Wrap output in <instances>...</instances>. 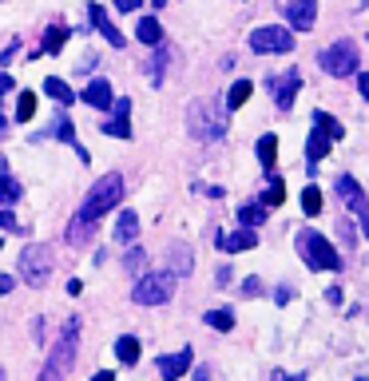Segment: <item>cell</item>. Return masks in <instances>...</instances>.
<instances>
[{
	"label": "cell",
	"mask_w": 369,
	"mask_h": 381,
	"mask_svg": "<svg viewBox=\"0 0 369 381\" xmlns=\"http://www.w3.org/2000/svg\"><path fill=\"white\" fill-rule=\"evenodd\" d=\"M92 381H115V373H112V369H99V373H96Z\"/></svg>",
	"instance_id": "b9f144b4"
},
{
	"label": "cell",
	"mask_w": 369,
	"mask_h": 381,
	"mask_svg": "<svg viewBox=\"0 0 369 381\" xmlns=\"http://www.w3.org/2000/svg\"><path fill=\"white\" fill-rule=\"evenodd\" d=\"M76 338H80V318H72V322L64 326L60 342L52 346L48 362H44V369H40V378H36V381H68L72 362H76Z\"/></svg>",
	"instance_id": "7a4b0ae2"
},
{
	"label": "cell",
	"mask_w": 369,
	"mask_h": 381,
	"mask_svg": "<svg viewBox=\"0 0 369 381\" xmlns=\"http://www.w3.org/2000/svg\"><path fill=\"white\" fill-rule=\"evenodd\" d=\"M139 4H143V0H115V8H119V12H135Z\"/></svg>",
	"instance_id": "74e56055"
},
{
	"label": "cell",
	"mask_w": 369,
	"mask_h": 381,
	"mask_svg": "<svg viewBox=\"0 0 369 381\" xmlns=\"http://www.w3.org/2000/svg\"><path fill=\"white\" fill-rule=\"evenodd\" d=\"M12 290H17V278H12V274H0V298L12 294Z\"/></svg>",
	"instance_id": "8d00e7d4"
},
{
	"label": "cell",
	"mask_w": 369,
	"mask_h": 381,
	"mask_svg": "<svg viewBox=\"0 0 369 381\" xmlns=\"http://www.w3.org/2000/svg\"><path fill=\"white\" fill-rule=\"evenodd\" d=\"M52 127H56V139H64V143H76V127L68 124L64 115H60V119H56V124H52Z\"/></svg>",
	"instance_id": "d6a6232c"
},
{
	"label": "cell",
	"mask_w": 369,
	"mask_h": 381,
	"mask_svg": "<svg viewBox=\"0 0 369 381\" xmlns=\"http://www.w3.org/2000/svg\"><path fill=\"white\" fill-rule=\"evenodd\" d=\"M270 88H274V99H278V111H290L294 108V95H298V88H302V76L290 68L286 76L270 79Z\"/></svg>",
	"instance_id": "30bf717a"
},
{
	"label": "cell",
	"mask_w": 369,
	"mask_h": 381,
	"mask_svg": "<svg viewBox=\"0 0 369 381\" xmlns=\"http://www.w3.org/2000/svg\"><path fill=\"white\" fill-rule=\"evenodd\" d=\"M302 211L314 219V215H321V190L318 187H306L302 190Z\"/></svg>",
	"instance_id": "1f68e13d"
},
{
	"label": "cell",
	"mask_w": 369,
	"mask_h": 381,
	"mask_svg": "<svg viewBox=\"0 0 369 381\" xmlns=\"http://www.w3.org/2000/svg\"><path fill=\"white\" fill-rule=\"evenodd\" d=\"M36 115V92H20V104H17V119L20 124H28Z\"/></svg>",
	"instance_id": "4dcf8cb0"
},
{
	"label": "cell",
	"mask_w": 369,
	"mask_h": 381,
	"mask_svg": "<svg viewBox=\"0 0 369 381\" xmlns=\"http://www.w3.org/2000/svg\"><path fill=\"white\" fill-rule=\"evenodd\" d=\"M258 159H262L266 171H274V163H278V139H274V135H262V139H258Z\"/></svg>",
	"instance_id": "4316f807"
},
{
	"label": "cell",
	"mask_w": 369,
	"mask_h": 381,
	"mask_svg": "<svg viewBox=\"0 0 369 381\" xmlns=\"http://www.w3.org/2000/svg\"><path fill=\"white\" fill-rule=\"evenodd\" d=\"M346 203H350V211L357 215V222H361V235L369 238V203H366V195H361V190H353Z\"/></svg>",
	"instance_id": "cb8c5ba5"
},
{
	"label": "cell",
	"mask_w": 369,
	"mask_h": 381,
	"mask_svg": "<svg viewBox=\"0 0 369 381\" xmlns=\"http://www.w3.org/2000/svg\"><path fill=\"white\" fill-rule=\"evenodd\" d=\"M151 4H155V8H163V4H167V0H151Z\"/></svg>",
	"instance_id": "7bdbcfd3"
},
{
	"label": "cell",
	"mask_w": 369,
	"mask_h": 381,
	"mask_svg": "<svg viewBox=\"0 0 369 381\" xmlns=\"http://www.w3.org/2000/svg\"><path fill=\"white\" fill-rule=\"evenodd\" d=\"M286 20L294 32H310L318 20V0H290L286 4Z\"/></svg>",
	"instance_id": "9c48e42d"
},
{
	"label": "cell",
	"mask_w": 369,
	"mask_h": 381,
	"mask_svg": "<svg viewBox=\"0 0 369 381\" xmlns=\"http://www.w3.org/2000/svg\"><path fill=\"white\" fill-rule=\"evenodd\" d=\"M64 40H68V32L60 28V24H52V28L44 32V44H40V52H60V48H64Z\"/></svg>",
	"instance_id": "f1b7e54d"
},
{
	"label": "cell",
	"mask_w": 369,
	"mask_h": 381,
	"mask_svg": "<svg viewBox=\"0 0 369 381\" xmlns=\"http://www.w3.org/2000/svg\"><path fill=\"white\" fill-rule=\"evenodd\" d=\"M239 222L242 226H262V222H266V206L262 203H246V206H239Z\"/></svg>",
	"instance_id": "d4e9b609"
},
{
	"label": "cell",
	"mask_w": 369,
	"mask_h": 381,
	"mask_svg": "<svg viewBox=\"0 0 369 381\" xmlns=\"http://www.w3.org/2000/svg\"><path fill=\"white\" fill-rule=\"evenodd\" d=\"M318 63H321V72H330L334 79L353 76L357 72V44L353 40H334L330 48L318 52Z\"/></svg>",
	"instance_id": "8992f818"
},
{
	"label": "cell",
	"mask_w": 369,
	"mask_h": 381,
	"mask_svg": "<svg viewBox=\"0 0 369 381\" xmlns=\"http://www.w3.org/2000/svg\"><path fill=\"white\" fill-rule=\"evenodd\" d=\"M207 322L210 330H219V333H226V330H235V310H207Z\"/></svg>",
	"instance_id": "484cf974"
},
{
	"label": "cell",
	"mask_w": 369,
	"mask_h": 381,
	"mask_svg": "<svg viewBox=\"0 0 369 381\" xmlns=\"http://www.w3.org/2000/svg\"><path fill=\"white\" fill-rule=\"evenodd\" d=\"M135 40H139V44H151V48H159V40H163V28H159V20H155V16H143V20L135 24Z\"/></svg>",
	"instance_id": "e0dca14e"
},
{
	"label": "cell",
	"mask_w": 369,
	"mask_h": 381,
	"mask_svg": "<svg viewBox=\"0 0 369 381\" xmlns=\"http://www.w3.org/2000/svg\"><path fill=\"white\" fill-rule=\"evenodd\" d=\"M119 199H123V175H119V171H108V175L96 183V187H92V195L83 199V206H80V215H76V219H80V222L103 219L108 211H115V206H119Z\"/></svg>",
	"instance_id": "6da1fadb"
},
{
	"label": "cell",
	"mask_w": 369,
	"mask_h": 381,
	"mask_svg": "<svg viewBox=\"0 0 369 381\" xmlns=\"http://www.w3.org/2000/svg\"><path fill=\"white\" fill-rule=\"evenodd\" d=\"M191 358H195V349H179V353H167V358H159V373L163 381H179L187 369H191Z\"/></svg>",
	"instance_id": "7c38bea8"
},
{
	"label": "cell",
	"mask_w": 369,
	"mask_h": 381,
	"mask_svg": "<svg viewBox=\"0 0 369 381\" xmlns=\"http://www.w3.org/2000/svg\"><path fill=\"white\" fill-rule=\"evenodd\" d=\"M187 124H191V135L203 143H219L226 135V108L219 99H199L187 111Z\"/></svg>",
	"instance_id": "3957f363"
},
{
	"label": "cell",
	"mask_w": 369,
	"mask_h": 381,
	"mask_svg": "<svg viewBox=\"0 0 369 381\" xmlns=\"http://www.w3.org/2000/svg\"><path fill=\"white\" fill-rule=\"evenodd\" d=\"M12 88H17V84H12V76H4V72H0V95H8Z\"/></svg>",
	"instance_id": "ab89813d"
},
{
	"label": "cell",
	"mask_w": 369,
	"mask_h": 381,
	"mask_svg": "<svg viewBox=\"0 0 369 381\" xmlns=\"http://www.w3.org/2000/svg\"><path fill=\"white\" fill-rule=\"evenodd\" d=\"M139 353H143V349H139V338H131V333H123V338L115 342V358H119L123 365H135Z\"/></svg>",
	"instance_id": "d6986e66"
},
{
	"label": "cell",
	"mask_w": 369,
	"mask_h": 381,
	"mask_svg": "<svg viewBox=\"0 0 369 381\" xmlns=\"http://www.w3.org/2000/svg\"><path fill=\"white\" fill-rule=\"evenodd\" d=\"M83 104H88V108H96V111H108L112 108V84H108V79H92V84H88V88H83V95H80Z\"/></svg>",
	"instance_id": "5bb4252c"
},
{
	"label": "cell",
	"mask_w": 369,
	"mask_h": 381,
	"mask_svg": "<svg viewBox=\"0 0 369 381\" xmlns=\"http://www.w3.org/2000/svg\"><path fill=\"white\" fill-rule=\"evenodd\" d=\"M219 246H223L226 254L255 251V246H258V231H255V226H239V231H230V235H219Z\"/></svg>",
	"instance_id": "4fadbf2b"
},
{
	"label": "cell",
	"mask_w": 369,
	"mask_h": 381,
	"mask_svg": "<svg viewBox=\"0 0 369 381\" xmlns=\"http://www.w3.org/2000/svg\"><path fill=\"white\" fill-rule=\"evenodd\" d=\"M330 147H334V139H330L326 131H318V127H314V131H310V139H306V159H310V175L318 171V163H321L326 155H330Z\"/></svg>",
	"instance_id": "9a60e30c"
},
{
	"label": "cell",
	"mask_w": 369,
	"mask_h": 381,
	"mask_svg": "<svg viewBox=\"0 0 369 381\" xmlns=\"http://www.w3.org/2000/svg\"><path fill=\"white\" fill-rule=\"evenodd\" d=\"M282 199H286V183H282L278 175H270V183H266V195H262L258 203H262V206H278Z\"/></svg>",
	"instance_id": "83f0119b"
},
{
	"label": "cell",
	"mask_w": 369,
	"mask_h": 381,
	"mask_svg": "<svg viewBox=\"0 0 369 381\" xmlns=\"http://www.w3.org/2000/svg\"><path fill=\"white\" fill-rule=\"evenodd\" d=\"M294 381H306V373H298V378H294Z\"/></svg>",
	"instance_id": "ee69618b"
},
{
	"label": "cell",
	"mask_w": 369,
	"mask_h": 381,
	"mask_svg": "<svg viewBox=\"0 0 369 381\" xmlns=\"http://www.w3.org/2000/svg\"><path fill=\"white\" fill-rule=\"evenodd\" d=\"M250 92H255V84H250V79H239V84L230 88V95L223 99V108H226V111H239L242 104L250 99Z\"/></svg>",
	"instance_id": "ffe728a7"
},
{
	"label": "cell",
	"mask_w": 369,
	"mask_h": 381,
	"mask_svg": "<svg viewBox=\"0 0 369 381\" xmlns=\"http://www.w3.org/2000/svg\"><path fill=\"white\" fill-rule=\"evenodd\" d=\"M242 294H246V298L262 294V282H258V278H246V282H242Z\"/></svg>",
	"instance_id": "d590c367"
},
{
	"label": "cell",
	"mask_w": 369,
	"mask_h": 381,
	"mask_svg": "<svg viewBox=\"0 0 369 381\" xmlns=\"http://www.w3.org/2000/svg\"><path fill=\"white\" fill-rule=\"evenodd\" d=\"M167 258H171V274H191V246L187 242H171Z\"/></svg>",
	"instance_id": "ac0fdd59"
},
{
	"label": "cell",
	"mask_w": 369,
	"mask_h": 381,
	"mask_svg": "<svg viewBox=\"0 0 369 381\" xmlns=\"http://www.w3.org/2000/svg\"><path fill=\"white\" fill-rule=\"evenodd\" d=\"M250 48H255L258 56H286V52H294V32L278 28V24L258 28L255 36H250Z\"/></svg>",
	"instance_id": "ba28073f"
},
{
	"label": "cell",
	"mask_w": 369,
	"mask_h": 381,
	"mask_svg": "<svg viewBox=\"0 0 369 381\" xmlns=\"http://www.w3.org/2000/svg\"><path fill=\"white\" fill-rule=\"evenodd\" d=\"M88 12H92V24H96V28L103 32V40H108L112 48H123V44H128V36H123V32H119V28L112 24V20L103 16V8H99V4H88Z\"/></svg>",
	"instance_id": "2e32d148"
},
{
	"label": "cell",
	"mask_w": 369,
	"mask_h": 381,
	"mask_svg": "<svg viewBox=\"0 0 369 381\" xmlns=\"http://www.w3.org/2000/svg\"><path fill=\"white\" fill-rule=\"evenodd\" d=\"M0 231H20V222L12 211H0Z\"/></svg>",
	"instance_id": "e575fe53"
},
{
	"label": "cell",
	"mask_w": 369,
	"mask_h": 381,
	"mask_svg": "<svg viewBox=\"0 0 369 381\" xmlns=\"http://www.w3.org/2000/svg\"><path fill=\"white\" fill-rule=\"evenodd\" d=\"M357 88H361V99H369V72H357Z\"/></svg>",
	"instance_id": "f35d334b"
},
{
	"label": "cell",
	"mask_w": 369,
	"mask_h": 381,
	"mask_svg": "<svg viewBox=\"0 0 369 381\" xmlns=\"http://www.w3.org/2000/svg\"><path fill=\"white\" fill-rule=\"evenodd\" d=\"M314 127H318V131H326V135H330V139H341V135H346V127H341V119H334V115H330V111H314Z\"/></svg>",
	"instance_id": "44dd1931"
},
{
	"label": "cell",
	"mask_w": 369,
	"mask_h": 381,
	"mask_svg": "<svg viewBox=\"0 0 369 381\" xmlns=\"http://www.w3.org/2000/svg\"><path fill=\"white\" fill-rule=\"evenodd\" d=\"M0 381H4V369H0Z\"/></svg>",
	"instance_id": "f6af8a7d"
},
{
	"label": "cell",
	"mask_w": 369,
	"mask_h": 381,
	"mask_svg": "<svg viewBox=\"0 0 369 381\" xmlns=\"http://www.w3.org/2000/svg\"><path fill=\"white\" fill-rule=\"evenodd\" d=\"M0 199H4V203H17L20 199V183L8 171H0Z\"/></svg>",
	"instance_id": "f546056e"
},
{
	"label": "cell",
	"mask_w": 369,
	"mask_h": 381,
	"mask_svg": "<svg viewBox=\"0 0 369 381\" xmlns=\"http://www.w3.org/2000/svg\"><path fill=\"white\" fill-rule=\"evenodd\" d=\"M20 278L28 286H44L52 278V246L44 242H28L20 251Z\"/></svg>",
	"instance_id": "52a82bcc"
},
{
	"label": "cell",
	"mask_w": 369,
	"mask_h": 381,
	"mask_svg": "<svg viewBox=\"0 0 369 381\" xmlns=\"http://www.w3.org/2000/svg\"><path fill=\"white\" fill-rule=\"evenodd\" d=\"M361 381H366V378H361Z\"/></svg>",
	"instance_id": "bcb514c9"
},
{
	"label": "cell",
	"mask_w": 369,
	"mask_h": 381,
	"mask_svg": "<svg viewBox=\"0 0 369 381\" xmlns=\"http://www.w3.org/2000/svg\"><path fill=\"white\" fill-rule=\"evenodd\" d=\"M298 251H302L310 270H341V258H337V251L326 242L321 231H302V235H298Z\"/></svg>",
	"instance_id": "277c9868"
},
{
	"label": "cell",
	"mask_w": 369,
	"mask_h": 381,
	"mask_svg": "<svg viewBox=\"0 0 369 381\" xmlns=\"http://www.w3.org/2000/svg\"><path fill=\"white\" fill-rule=\"evenodd\" d=\"M143 262H147V254L139 251V246H131V251L123 254V266L128 270H143Z\"/></svg>",
	"instance_id": "836d02e7"
},
{
	"label": "cell",
	"mask_w": 369,
	"mask_h": 381,
	"mask_svg": "<svg viewBox=\"0 0 369 381\" xmlns=\"http://www.w3.org/2000/svg\"><path fill=\"white\" fill-rule=\"evenodd\" d=\"M135 231H139V215H135V211H123L119 222H115V238H119V242H131Z\"/></svg>",
	"instance_id": "7402d4cb"
},
{
	"label": "cell",
	"mask_w": 369,
	"mask_h": 381,
	"mask_svg": "<svg viewBox=\"0 0 369 381\" xmlns=\"http://www.w3.org/2000/svg\"><path fill=\"white\" fill-rule=\"evenodd\" d=\"M103 131L115 135V139H128L131 135V99H112V119L103 124Z\"/></svg>",
	"instance_id": "8fae6325"
},
{
	"label": "cell",
	"mask_w": 369,
	"mask_h": 381,
	"mask_svg": "<svg viewBox=\"0 0 369 381\" xmlns=\"http://www.w3.org/2000/svg\"><path fill=\"white\" fill-rule=\"evenodd\" d=\"M44 95H52L56 104H72V99H76V95H72V88H68L60 76H48V79H44Z\"/></svg>",
	"instance_id": "603a6c76"
},
{
	"label": "cell",
	"mask_w": 369,
	"mask_h": 381,
	"mask_svg": "<svg viewBox=\"0 0 369 381\" xmlns=\"http://www.w3.org/2000/svg\"><path fill=\"white\" fill-rule=\"evenodd\" d=\"M274 302H278V306H286V302H290V286H278V294H274Z\"/></svg>",
	"instance_id": "60d3db41"
},
{
	"label": "cell",
	"mask_w": 369,
	"mask_h": 381,
	"mask_svg": "<svg viewBox=\"0 0 369 381\" xmlns=\"http://www.w3.org/2000/svg\"><path fill=\"white\" fill-rule=\"evenodd\" d=\"M175 294V274L171 270H155V274H143L135 290H131V298L135 306H163V302H171Z\"/></svg>",
	"instance_id": "5b68a950"
}]
</instances>
